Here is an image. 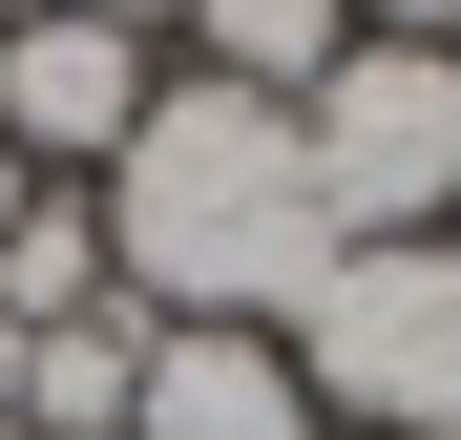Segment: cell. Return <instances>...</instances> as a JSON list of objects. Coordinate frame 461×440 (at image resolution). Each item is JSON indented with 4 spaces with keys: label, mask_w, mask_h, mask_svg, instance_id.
Instances as JSON below:
<instances>
[{
    "label": "cell",
    "mask_w": 461,
    "mask_h": 440,
    "mask_svg": "<svg viewBox=\"0 0 461 440\" xmlns=\"http://www.w3.org/2000/svg\"><path fill=\"white\" fill-rule=\"evenodd\" d=\"M105 273H126V315H252V336H294V293L336 273V210H315L294 105L168 63L147 126H126V168H105Z\"/></svg>",
    "instance_id": "cell-1"
},
{
    "label": "cell",
    "mask_w": 461,
    "mask_h": 440,
    "mask_svg": "<svg viewBox=\"0 0 461 440\" xmlns=\"http://www.w3.org/2000/svg\"><path fill=\"white\" fill-rule=\"evenodd\" d=\"M294 378L336 440H461V231H377L294 293Z\"/></svg>",
    "instance_id": "cell-2"
},
{
    "label": "cell",
    "mask_w": 461,
    "mask_h": 440,
    "mask_svg": "<svg viewBox=\"0 0 461 440\" xmlns=\"http://www.w3.org/2000/svg\"><path fill=\"white\" fill-rule=\"evenodd\" d=\"M294 147H315L336 252H377V231H461V42H336V85L294 105Z\"/></svg>",
    "instance_id": "cell-3"
},
{
    "label": "cell",
    "mask_w": 461,
    "mask_h": 440,
    "mask_svg": "<svg viewBox=\"0 0 461 440\" xmlns=\"http://www.w3.org/2000/svg\"><path fill=\"white\" fill-rule=\"evenodd\" d=\"M147 85H168V42H126V22H63V0L0 22V147H22L42 189H105L126 126H147Z\"/></svg>",
    "instance_id": "cell-4"
},
{
    "label": "cell",
    "mask_w": 461,
    "mask_h": 440,
    "mask_svg": "<svg viewBox=\"0 0 461 440\" xmlns=\"http://www.w3.org/2000/svg\"><path fill=\"white\" fill-rule=\"evenodd\" d=\"M126 440H336V419H315V378H294V336H252V315H147Z\"/></svg>",
    "instance_id": "cell-5"
},
{
    "label": "cell",
    "mask_w": 461,
    "mask_h": 440,
    "mask_svg": "<svg viewBox=\"0 0 461 440\" xmlns=\"http://www.w3.org/2000/svg\"><path fill=\"white\" fill-rule=\"evenodd\" d=\"M336 42H357V0H189L168 22V63H210V85H252V105H315Z\"/></svg>",
    "instance_id": "cell-6"
},
{
    "label": "cell",
    "mask_w": 461,
    "mask_h": 440,
    "mask_svg": "<svg viewBox=\"0 0 461 440\" xmlns=\"http://www.w3.org/2000/svg\"><path fill=\"white\" fill-rule=\"evenodd\" d=\"M126 399H147V315L126 293L63 315V336H22V440H126Z\"/></svg>",
    "instance_id": "cell-7"
},
{
    "label": "cell",
    "mask_w": 461,
    "mask_h": 440,
    "mask_svg": "<svg viewBox=\"0 0 461 440\" xmlns=\"http://www.w3.org/2000/svg\"><path fill=\"white\" fill-rule=\"evenodd\" d=\"M105 189H22V210H0V315H22V336H63V315H105Z\"/></svg>",
    "instance_id": "cell-8"
},
{
    "label": "cell",
    "mask_w": 461,
    "mask_h": 440,
    "mask_svg": "<svg viewBox=\"0 0 461 440\" xmlns=\"http://www.w3.org/2000/svg\"><path fill=\"white\" fill-rule=\"evenodd\" d=\"M357 42H461V0H357Z\"/></svg>",
    "instance_id": "cell-9"
},
{
    "label": "cell",
    "mask_w": 461,
    "mask_h": 440,
    "mask_svg": "<svg viewBox=\"0 0 461 440\" xmlns=\"http://www.w3.org/2000/svg\"><path fill=\"white\" fill-rule=\"evenodd\" d=\"M63 22H126V42H168V22H189V0H63Z\"/></svg>",
    "instance_id": "cell-10"
},
{
    "label": "cell",
    "mask_w": 461,
    "mask_h": 440,
    "mask_svg": "<svg viewBox=\"0 0 461 440\" xmlns=\"http://www.w3.org/2000/svg\"><path fill=\"white\" fill-rule=\"evenodd\" d=\"M0 440H22V315H0Z\"/></svg>",
    "instance_id": "cell-11"
},
{
    "label": "cell",
    "mask_w": 461,
    "mask_h": 440,
    "mask_svg": "<svg viewBox=\"0 0 461 440\" xmlns=\"http://www.w3.org/2000/svg\"><path fill=\"white\" fill-rule=\"evenodd\" d=\"M22 189H42V168H22V147H0V210H22Z\"/></svg>",
    "instance_id": "cell-12"
},
{
    "label": "cell",
    "mask_w": 461,
    "mask_h": 440,
    "mask_svg": "<svg viewBox=\"0 0 461 440\" xmlns=\"http://www.w3.org/2000/svg\"><path fill=\"white\" fill-rule=\"evenodd\" d=\"M0 22H22V0H0Z\"/></svg>",
    "instance_id": "cell-13"
}]
</instances>
